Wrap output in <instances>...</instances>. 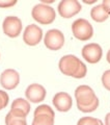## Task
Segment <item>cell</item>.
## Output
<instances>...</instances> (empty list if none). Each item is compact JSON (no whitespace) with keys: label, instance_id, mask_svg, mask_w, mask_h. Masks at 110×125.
I'll use <instances>...</instances> for the list:
<instances>
[{"label":"cell","instance_id":"1","mask_svg":"<svg viewBox=\"0 0 110 125\" xmlns=\"http://www.w3.org/2000/svg\"><path fill=\"white\" fill-rule=\"evenodd\" d=\"M77 107L83 113H92L99 106V99L88 85H79L75 91Z\"/></svg>","mask_w":110,"mask_h":125},{"label":"cell","instance_id":"2","mask_svg":"<svg viewBox=\"0 0 110 125\" xmlns=\"http://www.w3.org/2000/svg\"><path fill=\"white\" fill-rule=\"evenodd\" d=\"M59 70L64 75L75 78H83L87 73L86 66L77 56L72 54L64 55L60 58Z\"/></svg>","mask_w":110,"mask_h":125},{"label":"cell","instance_id":"3","mask_svg":"<svg viewBox=\"0 0 110 125\" xmlns=\"http://www.w3.org/2000/svg\"><path fill=\"white\" fill-rule=\"evenodd\" d=\"M32 18L37 22L41 23V24H51L56 18V13L53 7H51L47 4H37L32 9Z\"/></svg>","mask_w":110,"mask_h":125},{"label":"cell","instance_id":"4","mask_svg":"<svg viewBox=\"0 0 110 125\" xmlns=\"http://www.w3.org/2000/svg\"><path fill=\"white\" fill-rule=\"evenodd\" d=\"M55 114L49 105L42 104L34 111L32 125H54Z\"/></svg>","mask_w":110,"mask_h":125},{"label":"cell","instance_id":"5","mask_svg":"<svg viewBox=\"0 0 110 125\" xmlns=\"http://www.w3.org/2000/svg\"><path fill=\"white\" fill-rule=\"evenodd\" d=\"M73 34L80 41H87L92 37L93 29L92 24L85 19H77L72 24Z\"/></svg>","mask_w":110,"mask_h":125},{"label":"cell","instance_id":"6","mask_svg":"<svg viewBox=\"0 0 110 125\" xmlns=\"http://www.w3.org/2000/svg\"><path fill=\"white\" fill-rule=\"evenodd\" d=\"M45 46L50 50H59L64 44V33L58 29L48 30L44 38Z\"/></svg>","mask_w":110,"mask_h":125},{"label":"cell","instance_id":"7","mask_svg":"<svg viewBox=\"0 0 110 125\" xmlns=\"http://www.w3.org/2000/svg\"><path fill=\"white\" fill-rule=\"evenodd\" d=\"M22 27V21L18 17H15V16L6 17L2 23L3 32L9 38H17L21 33Z\"/></svg>","mask_w":110,"mask_h":125},{"label":"cell","instance_id":"8","mask_svg":"<svg viewBox=\"0 0 110 125\" xmlns=\"http://www.w3.org/2000/svg\"><path fill=\"white\" fill-rule=\"evenodd\" d=\"M82 10V6L77 0H62L58 4V13L64 18H71L77 15Z\"/></svg>","mask_w":110,"mask_h":125},{"label":"cell","instance_id":"9","mask_svg":"<svg viewBox=\"0 0 110 125\" xmlns=\"http://www.w3.org/2000/svg\"><path fill=\"white\" fill-rule=\"evenodd\" d=\"M102 54H103V51H102L101 46L96 43H90V44L85 45L82 49V56L89 64H96L100 62Z\"/></svg>","mask_w":110,"mask_h":125},{"label":"cell","instance_id":"10","mask_svg":"<svg viewBox=\"0 0 110 125\" xmlns=\"http://www.w3.org/2000/svg\"><path fill=\"white\" fill-rule=\"evenodd\" d=\"M43 30L35 24H30L26 27L23 34V40L29 46H35L42 41Z\"/></svg>","mask_w":110,"mask_h":125},{"label":"cell","instance_id":"11","mask_svg":"<svg viewBox=\"0 0 110 125\" xmlns=\"http://www.w3.org/2000/svg\"><path fill=\"white\" fill-rule=\"evenodd\" d=\"M20 75L19 73L13 69H7L3 71L0 76V83L6 90H13L19 84Z\"/></svg>","mask_w":110,"mask_h":125},{"label":"cell","instance_id":"12","mask_svg":"<svg viewBox=\"0 0 110 125\" xmlns=\"http://www.w3.org/2000/svg\"><path fill=\"white\" fill-rule=\"evenodd\" d=\"M26 98L28 99L30 102L33 103H38L42 102L46 97V90L43 85L38 83H32L28 85L25 92Z\"/></svg>","mask_w":110,"mask_h":125},{"label":"cell","instance_id":"13","mask_svg":"<svg viewBox=\"0 0 110 125\" xmlns=\"http://www.w3.org/2000/svg\"><path fill=\"white\" fill-rule=\"evenodd\" d=\"M53 104L59 112H69L72 108L73 100L68 93L59 92L53 97Z\"/></svg>","mask_w":110,"mask_h":125},{"label":"cell","instance_id":"14","mask_svg":"<svg viewBox=\"0 0 110 125\" xmlns=\"http://www.w3.org/2000/svg\"><path fill=\"white\" fill-rule=\"evenodd\" d=\"M30 108L31 107L28 101L23 98H18L11 104L9 113L16 117H19V118H26L30 112Z\"/></svg>","mask_w":110,"mask_h":125},{"label":"cell","instance_id":"15","mask_svg":"<svg viewBox=\"0 0 110 125\" xmlns=\"http://www.w3.org/2000/svg\"><path fill=\"white\" fill-rule=\"evenodd\" d=\"M90 17H92V20L96 21V22H104L105 20L108 19L109 14L106 11L103 4H99V5H97V6L92 9Z\"/></svg>","mask_w":110,"mask_h":125},{"label":"cell","instance_id":"16","mask_svg":"<svg viewBox=\"0 0 110 125\" xmlns=\"http://www.w3.org/2000/svg\"><path fill=\"white\" fill-rule=\"evenodd\" d=\"M5 125H27L26 118H19L9 113L5 117Z\"/></svg>","mask_w":110,"mask_h":125},{"label":"cell","instance_id":"17","mask_svg":"<svg viewBox=\"0 0 110 125\" xmlns=\"http://www.w3.org/2000/svg\"><path fill=\"white\" fill-rule=\"evenodd\" d=\"M99 121L92 117H83L77 122V125H99Z\"/></svg>","mask_w":110,"mask_h":125},{"label":"cell","instance_id":"18","mask_svg":"<svg viewBox=\"0 0 110 125\" xmlns=\"http://www.w3.org/2000/svg\"><path fill=\"white\" fill-rule=\"evenodd\" d=\"M102 83H103L104 88L110 91V70H107L103 73L102 76Z\"/></svg>","mask_w":110,"mask_h":125},{"label":"cell","instance_id":"19","mask_svg":"<svg viewBox=\"0 0 110 125\" xmlns=\"http://www.w3.org/2000/svg\"><path fill=\"white\" fill-rule=\"evenodd\" d=\"M9 95L6 94V92H3V91H0V111L2 108H4L7 103H9Z\"/></svg>","mask_w":110,"mask_h":125},{"label":"cell","instance_id":"20","mask_svg":"<svg viewBox=\"0 0 110 125\" xmlns=\"http://www.w3.org/2000/svg\"><path fill=\"white\" fill-rule=\"evenodd\" d=\"M17 1L16 0H0V7H10V6H14Z\"/></svg>","mask_w":110,"mask_h":125},{"label":"cell","instance_id":"21","mask_svg":"<svg viewBox=\"0 0 110 125\" xmlns=\"http://www.w3.org/2000/svg\"><path fill=\"white\" fill-rule=\"evenodd\" d=\"M103 6L105 7V10H106V11L110 15V0H103Z\"/></svg>","mask_w":110,"mask_h":125},{"label":"cell","instance_id":"22","mask_svg":"<svg viewBox=\"0 0 110 125\" xmlns=\"http://www.w3.org/2000/svg\"><path fill=\"white\" fill-rule=\"evenodd\" d=\"M105 125H110V113H108L105 117Z\"/></svg>","mask_w":110,"mask_h":125},{"label":"cell","instance_id":"23","mask_svg":"<svg viewBox=\"0 0 110 125\" xmlns=\"http://www.w3.org/2000/svg\"><path fill=\"white\" fill-rule=\"evenodd\" d=\"M83 2L86 4H92V3H96V0H83Z\"/></svg>","mask_w":110,"mask_h":125},{"label":"cell","instance_id":"24","mask_svg":"<svg viewBox=\"0 0 110 125\" xmlns=\"http://www.w3.org/2000/svg\"><path fill=\"white\" fill-rule=\"evenodd\" d=\"M53 0H42V3L43 4H48V3H52Z\"/></svg>","mask_w":110,"mask_h":125},{"label":"cell","instance_id":"25","mask_svg":"<svg viewBox=\"0 0 110 125\" xmlns=\"http://www.w3.org/2000/svg\"><path fill=\"white\" fill-rule=\"evenodd\" d=\"M107 62H109V64H110V50H109L108 53H107Z\"/></svg>","mask_w":110,"mask_h":125},{"label":"cell","instance_id":"26","mask_svg":"<svg viewBox=\"0 0 110 125\" xmlns=\"http://www.w3.org/2000/svg\"><path fill=\"white\" fill-rule=\"evenodd\" d=\"M99 125H104V124H103V122H102V121H101V120L99 121Z\"/></svg>","mask_w":110,"mask_h":125}]
</instances>
